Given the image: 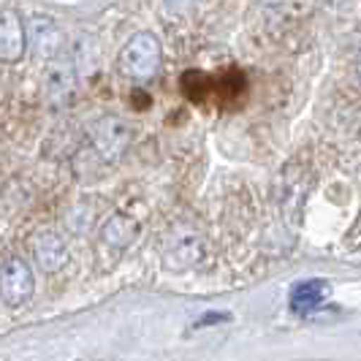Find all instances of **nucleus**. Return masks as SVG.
<instances>
[{
  "instance_id": "nucleus-3",
  "label": "nucleus",
  "mask_w": 361,
  "mask_h": 361,
  "mask_svg": "<svg viewBox=\"0 0 361 361\" xmlns=\"http://www.w3.org/2000/svg\"><path fill=\"white\" fill-rule=\"evenodd\" d=\"M36 293V274L25 258H6L0 267V302L6 307H25Z\"/></svg>"
},
{
  "instance_id": "nucleus-4",
  "label": "nucleus",
  "mask_w": 361,
  "mask_h": 361,
  "mask_svg": "<svg viewBox=\"0 0 361 361\" xmlns=\"http://www.w3.org/2000/svg\"><path fill=\"white\" fill-rule=\"evenodd\" d=\"M27 52V22L17 8H0V63H19Z\"/></svg>"
},
{
  "instance_id": "nucleus-5",
  "label": "nucleus",
  "mask_w": 361,
  "mask_h": 361,
  "mask_svg": "<svg viewBox=\"0 0 361 361\" xmlns=\"http://www.w3.org/2000/svg\"><path fill=\"white\" fill-rule=\"evenodd\" d=\"M33 258H36L38 269L44 274H57L63 267H68L71 261V250L66 236L57 231H44L33 239Z\"/></svg>"
},
{
  "instance_id": "nucleus-7",
  "label": "nucleus",
  "mask_w": 361,
  "mask_h": 361,
  "mask_svg": "<svg viewBox=\"0 0 361 361\" xmlns=\"http://www.w3.org/2000/svg\"><path fill=\"white\" fill-rule=\"evenodd\" d=\"M201 261H204V242L196 234L177 236L163 253V267L169 271H188L199 267Z\"/></svg>"
},
{
  "instance_id": "nucleus-10",
  "label": "nucleus",
  "mask_w": 361,
  "mask_h": 361,
  "mask_svg": "<svg viewBox=\"0 0 361 361\" xmlns=\"http://www.w3.org/2000/svg\"><path fill=\"white\" fill-rule=\"evenodd\" d=\"M73 95V71L71 66H57L47 73V98L54 106H68Z\"/></svg>"
},
{
  "instance_id": "nucleus-13",
  "label": "nucleus",
  "mask_w": 361,
  "mask_h": 361,
  "mask_svg": "<svg viewBox=\"0 0 361 361\" xmlns=\"http://www.w3.org/2000/svg\"><path fill=\"white\" fill-rule=\"evenodd\" d=\"M217 321H228V315L226 312H215V315H204L199 321V326H209V324H217Z\"/></svg>"
},
{
  "instance_id": "nucleus-9",
  "label": "nucleus",
  "mask_w": 361,
  "mask_h": 361,
  "mask_svg": "<svg viewBox=\"0 0 361 361\" xmlns=\"http://www.w3.org/2000/svg\"><path fill=\"white\" fill-rule=\"evenodd\" d=\"M101 236H104V242H106L109 247L126 250V247H130L136 242V236H139V220L133 215H126V212H117V215H111L104 223Z\"/></svg>"
},
{
  "instance_id": "nucleus-11",
  "label": "nucleus",
  "mask_w": 361,
  "mask_h": 361,
  "mask_svg": "<svg viewBox=\"0 0 361 361\" xmlns=\"http://www.w3.org/2000/svg\"><path fill=\"white\" fill-rule=\"evenodd\" d=\"M182 87H185V95L190 101H204L209 92L215 90V82L201 71H188L182 76Z\"/></svg>"
},
{
  "instance_id": "nucleus-16",
  "label": "nucleus",
  "mask_w": 361,
  "mask_h": 361,
  "mask_svg": "<svg viewBox=\"0 0 361 361\" xmlns=\"http://www.w3.org/2000/svg\"><path fill=\"white\" fill-rule=\"evenodd\" d=\"M261 3H267V6H280L283 0H261Z\"/></svg>"
},
{
  "instance_id": "nucleus-17",
  "label": "nucleus",
  "mask_w": 361,
  "mask_h": 361,
  "mask_svg": "<svg viewBox=\"0 0 361 361\" xmlns=\"http://www.w3.org/2000/svg\"><path fill=\"white\" fill-rule=\"evenodd\" d=\"M324 3H337V0H324Z\"/></svg>"
},
{
  "instance_id": "nucleus-14",
  "label": "nucleus",
  "mask_w": 361,
  "mask_h": 361,
  "mask_svg": "<svg viewBox=\"0 0 361 361\" xmlns=\"http://www.w3.org/2000/svg\"><path fill=\"white\" fill-rule=\"evenodd\" d=\"M193 0H166V6L169 8H182V6H190Z\"/></svg>"
},
{
  "instance_id": "nucleus-6",
  "label": "nucleus",
  "mask_w": 361,
  "mask_h": 361,
  "mask_svg": "<svg viewBox=\"0 0 361 361\" xmlns=\"http://www.w3.org/2000/svg\"><path fill=\"white\" fill-rule=\"evenodd\" d=\"M27 47H33V54L41 60H52L63 49V30L52 17L38 14L27 22Z\"/></svg>"
},
{
  "instance_id": "nucleus-15",
  "label": "nucleus",
  "mask_w": 361,
  "mask_h": 361,
  "mask_svg": "<svg viewBox=\"0 0 361 361\" xmlns=\"http://www.w3.org/2000/svg\"><path fill=\"white\" fill-rule=\"evenodd\" d=\"M356 79H359V85H361V52L356 54Z\"/></svg>"
},
{
  "instance_id": "nucleus-1",
  "label": "nucleus",
  "mask_w": 361,
  "mask_h": 361,
  "mask_svg": "<svg viewBox=\"0 0 361 361\" xmlns=\"http://www.w3.org/2000/svg\"><path fill=\"white\" fill-rule=\"evenodd\" d=\"M163 66V47L155 33L142 30V33H133L128 38V44L117 54V68L123 76H128L130 82H152Z\"/></svg>"
},
{
  "instance_id": "nucleus-8",
  "label": "nucleus",
  "mask_w": 361,
  "mask_h": 361,
  "mask_svg": "<svg viewBox=\"0 0 361 361\" xmlns=\"http://www.w3.org/2000/svg\"><path fill=\"white\" fill-rule=\"evenodd\" d=\"M329 296H331V286L321 277H312V280H302L290 288L288 305L296 315H310L318 307H324Z\"/></svg>"
},
{
  "instance_id": "nucleus-12",
  "label": "nucleus",
  "mask_w": 361,
  "mask_h": 361,
  "mask_svg": "<svg viewBox=\"0 0 361 361\" xmlns=\"http://www.w3.org/2000/svg\"><path fill=\"white\" fill-rule=\"evenodd\" d=\"M130 98H133L136 109H149V104H152V98H149L147 92H142V90H133V92H130Z\"/></svg>"
},
{
  "instance_id": "nucleus-2",
  "label": "nucleus",
  "mask_w": 361,
  "mask_h": 361,
  "mask_svg": "<svg viewBox=\"0 0 361 361\" xmlns=\"http://www.w3.org/2000/svg\"><path fill=\"white\" fill-rule=\"evenodd\" d=\"M130 142H133V130L117 114H104L90 128L92 152L98 155V161L109 163V166L123 161V155L128 152Z\"/></svg>"
}]
</instances>
